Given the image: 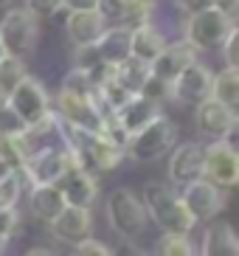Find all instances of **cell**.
I'll return each mask as SVG.
<instances>
[{
	"mask_svg": "<svg viewBox=\"0 0 239 256\" xmlns=\"http://www.w3.org/2000/svg\"><path fill=\"white\" fill-rule=\"evenodd\" d=\"M138 197H141L144 208H146V217H150L164 234L188 236V234L197 228V220L192 217V211L183 206L180 192L172 188L166 180H146L141 186V194Z\"/></svg>",
	"mask_w": 239,
	"mask_h": 256,
	"instance_id": "cell-1",
	"label": "cell"
},
{
	"mask_svg": "<svg viewBox=\"0 0 239 256\" xmlns=\"http://www.w3.org/2000/svg\"><path fill=\"white\" fill-rule=\"evenodd\" d=\"M104 214H107L110 228L124 242H132L150 226V217H146V208H144L141 197L127 186H116L104 197Z\"/></svg>",
	"mask_w": 239,
	"mask_h": 256,
	"instance_id": "cell-2",
	"label": "cell"
},
{
	"mask_svg": "<svg viewBox=\"0 0 239 256\" xmlns=\"http://www.w3.org/2000/svg\"><path fill=\"white\" fill-rule=\"evenodd\" d=\"M174 146H178V124L172 118H166V116H158L141 132L127 138L124 155L132 164H155L164 155H169Z\"/></svg>",
	"mask_w": 239,
	"mask_h": 256,
	"instance_id": "cell-3",
	"label": "cell"
},
{
	"mask_svg": "<svg viewBox=\"0 0 239 256\" xmlns=\"http://www.w3.org/2000/svg\"><path fill=\"white\" fill-rule=\"evenodd\" d=\"M236 28V20L220 12V8H206L197 14H188L183 23V42L194 51H214L225 42V37Z\"/></svg>",
	"mask_w": 239,
	"mask_h": 256,
	"instance_id": "cell-4",
	"label": "cell"
},
{
	"mask_svg": "<svg viewBox=\"0 0 239 256\" xmlns=\"http://www.w3.org/2000/svg\"><path fill=\"white\" fill-rule=\"evenodd\" d=\"M40 42V20L26 8H8L0 20V46L8 56L26 60L37 51Z\"/></svg>",
	"mask_w": 239,
	"mask_h": 256,
	"instance_id": "cell-5",
	"label": "cell"
},
{
	"mask_svg": "<svg viewBox=\"0 0 239 256\" xmlns=\"http://www.w3.org/2000/svg\"><path fill=\"white\" fill-rule=\"evenodd\" d=\"M74 166H82V164H79V158L62 144V146L42 150V152H37V155H31L28 160H22L20 174H22V180H26L28 188L31 186H56L62 174H65L68 169H74Z\"/></svg>",
	"mask_w": 239,
	"mask_h": 256,
	"instance_id": "cell-6",
	"label": "cell"
},
{
	"mask_svg": "<svg viewBox=\"0 0 239 256\" xmlns=\"http://www.w3.org/2000/svg\"><path fill=\"white\" fill-rule=\"evenodd\" d=\"M51 110L70 127H79L84 132H93V136L104 132V116H102L93 96H74V93L60 90L51 102Z\"/></svg>",
	"mask_w": 239,
	"mask_h": 256,
	"instance_id": "cell-7",
	"label": "cell"
},
{
	"mask_svg": "<svg viewBox=\"0 0 239 256\" xmlns=\"http://www.w3.org/2000/svg\"><path fill=\"white\" fill-rule=\"evenodd\" d=\"M202 180L220 188H234L239 183V155L228 141H211L202 146Z\"/></svg>",
	"mask_w": 239,
	"mask_h": 256,
	"instance_id": "cell-8",
	"label": "cell"
},
{
	"mask_svg": "<svg viewBox=\"0 0 239 256\" xmlns=\"http://www.w3.org/2000/svg\"><path fill=\"white\" fill-rule=\"evenodd\" d=\"M6 104L14 110V116L28 127V124H37L45 116L51 113V96L45 90V84L40 82L37 76H26L14 90L8 93Z\"/></svg>",
	"mask_w": 239,
	"mask_h": 256,
	"instance_id": "cell-9",
	"label": "cell"
},
{
	"mask_svg": "<svg viewBox=\"0 0 239 256\" xmlns=\"http://www.w3.org/2000/svg\"><path fill=\"white\" fill-rule=\"evenodd\" d=\"M194 127L200 138L206 141H228L234 144V130H236V110L220 104L214 98H202L200 104H194Z\"/></svg>",
	"mask_w": 239,
	"mask_h": 256,
	"instance_id": "cell-10",
	"label": "cell"
},
{
	"mask_svg": "<svg viewBox=\"0 0 239 256\" xmlns=\"http://www.w3.org/2000/svg\"><path fill=\"white\" fill-rule=\"evenodd\" d=\"M180 200L192 211V217L200 222H214L220 217V211L225 208V188L214 186L208 180H194L180 188Z\"/></svg>",
	"mask_w": 239,
	"mask_h": 256,
	"instance_id": "cell-11",
	"label": "cell"
},
{
	"mask_svg": "<svg viewBox=\"0 0 239 256\" xmlns=\"http://www.w3.org/2000/svg\"><path fill=\"white\" fill-rule=\"evenodd\" d=\"M166 174H169V186L183 188L194 180H202V144L200 141H186L178 144L169 152V164H166Z\"/></svg>",
	"mask_w": 239,
	"mask_h": 256,
	"instance_id": "cell-12",
	"label": "cell"
},
{
	"mask_svg": "<svg viewBox=\"0 0 239 256\" xmlns=\"http://www.w3.org/2000/svg\"><path fill=\"white\" fill-rule=\"evenodd\" d=\"M211 79H214L211 68L197 60L194 65H188L169 84V102H178V104H200L202 98H208V93H211Z\"/></svg>",
	"mask_w": 239,
	"mask_h": 256,
	"instance_id": "cell-13",
	"label": "cell"
},
{
	"mask_svg": "<svg viewBox=\"0 0 239 256\" xmlns=\"http://www.w3.org/2000/svg\"><path fill=\"white\" fill-rule=\"evenodd\" d=\"M48 231H51V236L56 242L76 248L79 242L90 240V234H93V208L65 206V211L48 226Z\"/></svg>",
	"mask_w": 239,
	"mask_h": 256,
	"instance_id": "cell-14",
	"label": "cell"
},
{
	"mask_svg": "<svg viewBox=\"0 0 239 256\" xmlns=\"http://www.w3.org/2000/svg\"><path fill=\"white\" fill-rule=\"evenodd\" d=\"M197 54L200 51H194V48L188 46V42H183V40H178V42H166L164 51L150 62V74L155 76V79H160V82L172 84L174 79L188 68V65H194L197 62Z\"/></svg>",
	"mask_w": 239,
	"mask_h": 256,
	"instance_id": "cell-15",
	"label": "cell"
},
{
	"mask_svg": "<svg viewBox=\"0 0 239 256\" xmlns=\"http://www.w3.org/2000/svg\"><path fill=\"white\" fill-rule=\"evenodd\" d=\"M56 188L65 197V206H76V208H93V203L98 200V180L96 174H90L82 166L68 169L60 178Z\"/></svg>",
	"mask_w": 239,
	"mask_h": 256,
	"instance_id": "cell-16",
	"label": "cell"
},
{
	"mask_svg": "<svg viewBox=\"0 0 239 256\" xmlns=\"http://www.w3.org/2000/svg\"><path fill=\"white\" fill-rule=\"evenodd\" d=\"M158 116H164L160 104H155V102H150V98H144V96H130V102L121 107L112 118H116L121 132L130 138V136H135V132H141L146 124H152Z\"/></svg>",
	"mask_w": 239,
	"mask_h": 256,
	"instance_id": "cell-17",
	"label": "cell"
},
{
	"mask_svg": "<svg viewBox=\"0 0 239 256\" xmlns=\"http://www.w3.org/2000/svg\"><path fill=\"white\" fill-rule=\"evenodd\" d=\"M104 28H107L104 17L98 14L96 8L68 12L65 31H68V40L74 42V48H79V46H96L98 37L104 34Z\"/></svg>",
	"mask_w": 239,
	"mask_h": 256,
	"instance_id": "cell-18",
	"label": "cell"
},
{
	"mask_svg": "<svg viewBox=\"0 0 239 256\" xmlns=\"http://www.w3.org/2000/svg\"><path fill=\"white\" fill-rule=\"evenodd\" d=\"M28 211L31 217L51 226L54 220L65 211V197L56 186H31L28 192Z\"/></svg>",
	"mask_w": 239,
	"mask_h": 256,
	"instance_id": "cell-19",
	"label": "cell"
},
{
	"mask_svg": "<svg viewBox=\"0 0 239 256\" xmlns=\"http://www.w3.org/2000/svg\"><path fill=\"white\" fill-rule=\"evenodd\" d=\"M197 256H239V240L228 222H211L202 234Z\"/></svg>",
	"mask_w": 239,
	"mask_h": 256,
	"instance_id": "cell-20",
	"label": "cell"
},
{
	"mask_svg": "<svg viewBox=\"0 0 239 256\" xmlns=\"http://www.w3.org/2000/svg\"><path fill=\"white\" fill-rule=\"evenodd\" d=\"M130 34H132V28H127V26H107L96 42L98 60L104 65H112V68L121 65L130 56Z\"/></svg>",
	"mask_w": 239,
	"mask_h": 256,
	"instance_id": "cell-21",
	"label": "cell"
},
{
	"mask_svg": "<svg viewBox=\"0 0 239 256\" xmlns=\"http://www.w3.org/2000/svg\"><path fill=\"white\" fill-rule=\"evenodd\" d=\"M164 48H166V37L155 23H144V26H138V28H132V34H130V56L146 62V65H150Z\"/></svg>",
	"mask_w": 239,
	"mask_h": 256,
	"instance_id": "cell-22",
	"label": "cell"
},
{
	"mask_svg": "<svg viewBox=\"0 0 239 256\" xmlns=\"http://www.w3.org/2000/svg\"><path fill=\"white\" fill-rule=\"evenodd\" d=\"M146 79H150V65L141 62V60H135V56H127L121 65H116V82H118L130 96H138Z\"/></svg>",
	"mask_w": 239,
	"mask_h": 256,
	"instance_id": "cell-23",
	"label": "cell"
},
{
	"mask_svg": "<svg viewBox=\"0 0 239 256\" xmlns=\"http://www.w3.org/2000/svg\"><path fill=\"white\" fill-rule=\"evenodd\" d=\"M208 96L214 98V102H220V104L236 110V104H239V70L236 68L220 70V74L211 79V93Z\"/></svg>",
	"mask_w": 239,
	"mask_h": 256,
	"instance_id": "cell-24",
	"label": "cell"
},
{
	"mask_svg": "<svg viewBox=\"0 0 239 256\" xmlns=\"http://www.w3.org/2000/svg\"><path fill=\"white\" fill-rule=\"evenodd\" d=\"M150 256H197L194 242L188 236H180V234H160L152 245Z\"/></svg>",
	"mask_w": 239,
	"mask_h": 256,
	"instance_id": "cell-25",
	"label": "cell"
},
{
	"mask_svg": "<svg viewBox=\"0 0 239 256\" xmlns=\"http://www.w3.org/2000/svg\"><path fill=\"white\" fill-rule=\"evenodd\" d=\"M26 76H28L26 60H17V56H8V54L0 60V90L3 93H12Z\"/></svg>",
	"mask_w": 239,
	"mask_h": 256,
	"instance_id": "cell-26",
	"label": "cell"
},
{
	"mask_svg": "<svg viewBox=\"0 0 239 256\" xmlns=\"http://www.w3.org/2000/svg\"><path fill=\"white\" fill-rule=\"evenodd\" d=\"M22 194H26V180H22L20 169H14L8 178L0 180V206L3 208H20Z\"/></svg>",
	"mask_w": 239,
	"mask_h": 256,
	"instance_id": "cell-27",
	"label": "cell"
},
{
	"mask_svg": "<svg viewBox=\"0 0 239 256\" xmlns=\"http://www.w3.org/2000/svg\"><path fill=\"white\" fill-rule=\"evenodd\" d=\"M60 90L74 93V96H96V88H93V82H90V76L84 74V70H76V68L68 70V76L62 79Z\"/></svg>",
	"mask_w": 239,
	"mask_h": 256,
	"instance_id": "cell-28",
	"label": "cell"
},
{
	"mask_svg": "<svg viewBox=\"0 0 239 256\" xmlns=\"http://www.w3.org/2000/svg\"><path fill=\"white\" fill-rule=\"evenodd\" d=\"M22 236V214L20 208H3L0 206V240H17Z\"/></svg>",
	"mask_w": 239,
	"mask_h": 256,
	"instance_id": "cell-29",
	"label": "cell"
},
{
	"mask_svg": "<svg viewBox=\"0 0 239 256\" xmlns=\"http://www.w3.org/2000/svg\"><path fill=\"white\" fill-rule=\"evenodd\" d=\"M127 6L130 0H96V12L104 17V23H116V26H121Z\"/></svg>",
	"mask_w": 239,
	"mask_h": 256,
	"instance_id": "cell-30",
	"label": "cell"
},
{
	"mask_svg": "<svg viewBox=\"0 0 239 256\" xmlns=\"http://www.w3.org/2000/svg\"><path fill=\"white\" fill-rule=\"evenodd\" d=\"M22 130H26V124L14 116V110L8 104L0 107V138H14V136H20Z\"/></svg>",
	"mask_w": 239,
	"mask_h": 256,
	"instance_id": "cell-31",
	"label": "cell"
},
{
	"mask_svg": "<svg viewBox=\"0 0 239 256\" xmlns=\"http://www.w3.org/2000/svg\"><path fill=\"white\" fill-rule=\"evenodd\" d=\"M70 60H74V68L76 70H84V74H88V70H93L98 65V51H96V46H79V48H74V56H70Z\"/></svg>",
	"mask_w": 239,
	"mask_h": 256,
	"instance_id": "cell-32",
	"label": "cell"
},
{
	"mask_svg": "<svg viewBox=\"0 0 239 256\" xmlns=\"http://www.w3.org/2000/svg\"><path fill=\"white\" fill-rule=\"evenodd\" d=\"M138 96L150 98V102H155V104H164V102H169V84L160 82V79H155V76L150 74V79L144 82V88H141Z\"/></svg>",
	"mask_w": 239,
	"mask_h": 256,
	"instance_id": "cell-33",
	"label": "cell"
},
{
	"mask_svg": "<svg viewBox=\"0 0 239 256\" xmlns=\"http://www.w3.org/2000/svg\"><path fill=\"white\" fill-rule=\"evenodd\" d=\"M70 256H112V248L104 245L102 240H96V236H90V240L79 242V245L70 250Z\"/></svg>",
	"mask_w": 239,
	"mask_h": 256,
	"instance_id": "cell-34",
	"label": "cell"
},
{
	"mask_svg": "<svg viewBox=\"0 0 239 256\" xmlns=\"http://www.w3.org/2000/svg\"><path fill=\"white\" fill-rule=\"evenodd\" d=\"M26 12H31V14L37 17H54V14H60V8H62V0H26Z\"/></svg>",
	"mask_w": 239,
	"mask_h": 256,
	"instance_id": "cell-35",
	"label": "cell"
},
{
	"mask_svg": "<svg viewBox=\"0 0 239 256\" xmlns=\"http://www.w3.org/2000/svg\"><path fill=\"white\" fill-rule=\"evenodd\" d=\"M236 42H239V28H234L228 37H225V42L220 48H222V56H225V68H239V56H236Z\"/></svg>",
	"mask_w": 239,
	"mask_h": 256,
	"instance_id": "cell-36",
	"label": "cell"
},
{
	"mask_svg": "<svg viewBox=\"0 0 239 256\" xmlns=\"http://www.w3.org/2000/svg\"><path fill=\"white\" fill-rule=\"evenodd\" d=\"M178 6L183 14H197V12H206V8H217V0H178Z\"/></svg>",
	"mask_w": 239,
	"mask_h": 256,
	"instance_id": "cell-37",
	"label": "cell"
},
{
	"mask_svg": "<svg viewBox=\"0 0 239 256\" xmlns=\"http://www.w3.org/2000/svg\"><path fill=\"white\" fill-rule=\"evenodd\" d=\"M112 256H150V254L141 250L138 245H132V242H121L118 248H112Z\"/></svg>",
	"mask_w": 239,
	"mask_h": 256,
	"instance_id": "cell-38",
	"label": "cell"
},
{
	"mask_svg": "<svg viewBox=\"0 0 239 256\" xmlns=\"http://www.w3.org/2000/svg\"><path fill=\"white\" fill-rule=\"evenodd\" d=\"M62 8H68V12H84V8H96V0H62Z\"/></svg>",
	"mask_w": 239,
	"mask_h": 256,
	"instance_id": "cell-39",
	"label": "cell"
},
{
	"mask_svg": "<svg viewBox=\"0 0 239 256\" xmlns=\"http://www.w3.org/2000/svg\"><path fill=\"white\" fill-rule=\"evenodd\" d=\"M12 172H14V166H12L6 158H3V155H0V180H3V178H8Z\"/></svg>",
	"mask_w": 239,
	"mask_h": 256,
	"instance_id": "cell-40",
	"label": "cell"
},
{
	"mask_svg": "<svg viewBox=\"0 0 239 256\" xmlns=\"http://www.w3.org/2000/svg\"><path fill=\"white\" fill-rule=\"evenodd\" d=\"M22 256H54V254H51L48 248H28Z\"/></svg>",
	"mask_w": 239,
	"mask_h": 256,
	"instance_id": "cell-41",
	"label": "cell"
},
{
	"mask_svg": "<svg viewBox=\"0 0 239 256\" xmlns=\"http://www.w3.org/2000/svg\"><path fill=\"white\" fill-rule=\"evenodd\" d=\"M132 3H141V6H155V0H132Z\"/></svg>",
	"mask_w": 239,
	"mask_h": 256,
	"instance_id": "cell-42",
	"label": "cell"
},
{
	"mask_svg": "<svg viewBox=\"0 0 239 256\" xmlns=\"http://www.w3.org/2000/svg\"><path fill=\"white\" fill-rule=\"evenodd\" d=\"M6 248H8V242H6V240H0V256L6 254Z\"/></svg>",
	"mask_w": 239,
	"mask_h": 256,
	"instance_id": "cell-43",
	"label": "cell"
},
{
	"mask_svg": "<svg viewBox=\"0 0 239 256\" xmlns=\"http://www.w3.org/2000/svg\"><path fill=\"white\" fill-rule=\"evenodd\" d=\"M6 98H8V93H3V90H0V107L6 104Z\"/></svg>",
	"mask_w": 239,
	"mask_h": 256,
	"instance_id": "cell-44",
	"label": "cell"
},
{
	"mask_svg": "<svg viewBox=\"0 0 239 256\" xmlns=\"http://www.w3.org/2000/svg\"><path fill=\"white\" fill-rule=\"evenodd\" d=\"M8 3H12V0H0V6H8Z\"/></svg>",
	"mask_w": 239,
	"mask_h": 256,
	"instance_id": "cell-45",
	"label": "cell"
},
{
	"mask_svg": "<svg viewBox=\"0 0 239 256\" xmlns=\"http://www.w3.org/2000/svg\"><path fill=\"white\" fill-rule=\"evenodd\" d=\"M3 56H6V51H3V46H0V60H3Z\"/></svg>",
	"mask_w": 239,
	"mask_h": 256,
	"instance_id": "cell-46",
	"label": "cell"
}]
</instances>
